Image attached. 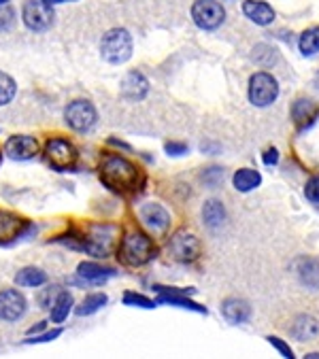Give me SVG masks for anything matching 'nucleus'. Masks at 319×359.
<instances>
[{"mask_svg": "<svg viewBox=\"0 0 319 359\" xmlns=\"http://www.w3.org/2000/svg\"><path fill=\"white\" fill-rule=\"evenodd\" d=\"M0 164H3V154H0Z\"/></svg>", "mask_w": 319, "mask_h": 359, "instance_id": "46", "label": "nucleus"}, {"mask_svg": "<svg viewBox=\"0 0 319 359\" xmlns=\"http://www.w3.org/2000/svg\"><path fill=\"white\" fill-rule=\"evenodd\" d=\"M18 94V83L11 75L0 70V107H7Z\"/></svg>", "mask_w": 319, "mask_h": 359, "instance_id": "28", "label": "nucleus"}, {"mask_svg": "<svg viewBox=\"0 0 319 359\" xmlns=\"http://www.w3.org/2000/svg\"><path fill=\"white\" fill-rule=\"evenodd\" d=\"M64 121L70 130H74L79 134H86L96 126L98 111L90 100L77 98V100L68 102V107L64 109Z\"/></svg>", "mask_w": 319, "mask_h": 359, "instance_id": "6", "label": "nucleus"}, {"mask_svg": "<svg viewBox=\"0 0 319 359\" xmlns=\"http://www.w3.org/2000/svg\"><path fill=\"white\" fill-rule=\"evenodd\" d=\"M43 154H45V160L47 164L58 170V172H68V170H74L77 162H79V151L77 147L68 138H62V136H51L47 138L45 147H43Z\"/></svg>", "mask_w": 319, "mask_h": 359, "instance_id": "4", "label": "nucleus"}, {"mask_svg": "<svg viewBox=\"0 0 319 359\" xmlns=\"http://www.w3.org/2000/svg\"><path fill=\"white\" fill-rule=\"evenodd\" d=\"M315 88H317V90H319V73H317V75H315Z\"/></svg>", "mask_w": 319, "mask_h": 359, "instance_id": "44", "label": "nucleus"}, {"mask_svg": "<svg viewBox=\"0 0 319 359\" xmlns=\"http://www.w3.org/2000/svg\"><path fill=\"white\" fill-rule=\"evenodd\" d=\"M43 3H47V5H62V3H72V0H43Z\"/></svg>", "mask_w": 319, "mask_h": 359, "instance_id": "42", "label": "nucleus"}, {"mask_svg": "<svg viewBox=\"0 0 319 359\" xmlns=\"http://www.w3.org/2000/svg\"><path fill=\"white\" fill-rule=\"evenodd\" d=\"M202 181H204V185H209V187H217V185L223 181V170L217 168V166L207 168V170L202 172Z\"/></svg>", "mask_w": 319, "mask_h": 359, "instance_id": "35", "label": "nucleus"}, {"mask_svg": "<svg viewBox=\"0 0 319 359\" xmlns=\"http://www.w3.org/2000/svg\"><path fill=\"white\" fill-rule=\"evenodd\" d=\"M122 302L126 306H138V309H155L157 306L155 300H151V298H147L143 294H136V292H126L124 298H122Z\"/></svg>", "mask_w": 319, "mask_h": 359, "instance_id": "30", "label": "nucleus"}, {"mask_svg": "<svg viewBox=\"0 0 319 359\" xmlns=\"http://www.w3.org/2000/svg\"><path fill=\"white\" fill-rule=\"evenodd\" d=\"M62 292V287H58V285H51V287H47V290H43L41 292V296H39V304H41V309H45V311H49L51 309V304H53V300L58 298V294Z\"/></svg>", "mask_w": 319, "mask_h": 359, "instance_id": "33", "label": "nucleus"}, {"mask_svg": "<svg viewBox=\"0 0 319 359\" xmlns=\"http://www.w3.org/2000/svg\"><path fill=\"white\" fill-rule=\"evenodd\" d=\"M169 253H171L173 259H177L181 264L196 262L200 257V241L194 234H190L185 230H179L169 241Z\"/></svg>", "mask_w": 319, "mask_h": 359, "instance_id": "10", "label": "nucleus"}, {"mask_svg": "<svg viewBox=\"0 0 319 359\" xmlns=\"http://www.w3.org/2000/svg\"><path fill=\"white\" fill-rule=\"evenodd\" d=\"M62 336V327H51L47 332H41V334H34V336H28L26 338V344H43V342H51L56 338Z\"/></svg>", "mask_w": 319, "mask_h": 359, "instance_id": "31", "label": "nucleus"}, {"mask_svg": "<svg viewBox=\"0 0 319 359\" xmlns=\"http://www.w3.org/2000/svg\"><path fill=\"white\" fill-rule=\"evenodd\" d=\"M266 340H268V342H271V344H273V346H275V348H277V351H279L283 357H287V359H292V357H294V353H292L289 344H285L281 338H277V336H268Z\"/></svg>", "mask_w": 319, "mask_h": 359, "instance_id": "38", "label": "nucleus"}, {"mask_svg": "<svg viewBox=\"0 0 319 359\" xmlns=\"http://www.w3.org/2000/svg\"><path fill=\"white\" fill-rule=\"evenodd\" d=\"M304 196H306L311 202L319 204V177H313V179L306 181V185H304Z\"/></svg>", "mask_w": 319, "mask_h": 359, "instance_id": "36", "label": "nucleus"}, {"mask_svg": "<svg viewBox=\"0 0 319 359\" xmlns=\"http://www.w3.org/2000/svg\"><path fill=\"white\" fill-rule=\"evenodd\" d=\"M317 332H319V325H317V321H315L313 317H308V315L296 317V321H294V325H292V334H294L298 340H302V342L315 338Z\"/></svg>", "mask_w": 319, "mask_h": 359, "instance_id": "26", "label": "nucleus"}, {"mask_svg": "<svg viewBox=\"0 0 319 359\" xmlns=\"http://www.w3.org/2000/svg\"><path fill=\"white\" fill-rule=\"evenodd\" d=\"M232 183H234V187H236L238 191L247 194V191L256 189V187L262 183V175H260L258 170H254V168H241V170H236V172H234Z\"/></svg>", "mask_w": 319, "mask_h": 359, "instance_id": "23", "label": "nucleus"}, {"mask_svg": "<svg viewBox=\"0 0 319 359\" xmlns=\"http://www.w3.org/2000/svg\"><path fill=\"white\" fill-rule=\"evenodd\" d=\"M164 151L169 154V156H173V158H179V156H185L188 154V145L185 142H167L164 145Z\"/></svg>", "mask_w": 319, "mask_h": 359, "instance_id": "37", "label": "nucleus"}, {"mask_svg": "<svg viewBox=\"0 0 319 359\" xmlns=\"http://www.w3.org/2000/svg\"><path fill=\"white\" fill-rule=\"evenodd\" d=\"M13 22H15V11H13V7H11L9 3L0 5V32L9 30V28L13 26Z\"/></svg>", "mask_w": 319, "mask_h": 359, "instance_id": "34", "label": "nucleus"}, {"mask_svg": "<svg viewBox=\"0 0 319 359\" xmlns=\"http://www.w3.org/2000/svg\"><path fill=\"white\" fill-rule=\"evenodd\" d=\"M302 55H315L319 51V28H308L300 34L298 43Z\"/></svg>", "mask_w": 319, "mask_h": 359, "instance_id": "29", "label": "nucleus"}, {"mask_svg": "<svg viewBox=\"0 0 319 359\" xmlns=\"http://www.w3.org/2000/svg\"><path fill=\"white\" fill-rule=\"evenodd\" d=\"M109 142H111V145H115V147H119V149H124V151H130V145H126V142H122L117 138H109Z\"/></svg>", "mask_w": 319, "mask_h": 359, "instance_id": "41", "label": "nucleus"}, {"mask_svg": "<svg viewBox=\"0 0 319 359\" xmlns=\"http://www.w3.org/2000/svg\"><path fill=\"white\" fill-rule=\"evenodd\" d=\"M138 217H141V222H143L149 230H153V232H157V234L167 232L169 226H171V215H169V210H167L162 204H157V202H147V204H143V206L138 208Z\"/></svg>", "mask_w": 319, "mask_h": 359, "instance_id": "15", "label": "nucleus"}, {"mask_svg": "<svg viewBox=\"0 0 319 359\" xmlns=\"http://www.w3.org/2000/svg\"><path fill=\"white\" fill-rule=\"evenodd\" d=\"M298 276L306 287H317L319 285V259L304 257L298 262Z\"/></svg>", "mask_w": 319, "mask_h": 359, "instance_id": "27", "label": "nucleus"}, {"mask_svg": "<svg viewBox=\"0 0 319 359\" xmlns=\"http://www.w3.org/2000/svg\"><path fill=\"white\" fill-rule=\"evenodd\" d=\"M149 94V81L138 70H130L122 81V96L128 100H143Z\"/></svg>", "mask_w": 319, "mask_h": 359, "instance_id": "17", "label": "nucleus"}, {"mask_svg": "<svg viewBox=\"0 0 319 359\" xmlns=\"http://www.w3.org/2000/svg\"><path fill=\"white\" fill-rule=\"evenodd\" d=\"M117 234H119L117 226L96 224V226H90L86 232L70 230L66 236H60L56 241L66 245V247H70V249L84 251V253H88L92 257H109L111 251L115 249Z\"/></svg>", "mask_w": 319, "mask_h": 359, "instance_id": "1", "label": "nucleus"}, {"mask_svg": "<svg viewBox=\"0 0 319 359\" xmlns=\"http://www.w3.org/2000/svg\"><path fill=\"white\" fill-rule=\"evenodd\" d=\"M98 177H100V183L115 194H134L143 185L141 168L117 154H109L103 158Z\"/></svg>", "mask_w": 319, "mask_h": 359, "instance_id": "2", "label": "nucleus"}, {"mask_svg": "<svg viewBox=\"0 0 319 359\" xmlns=\"http://www.w3.org/2000/svg\"><path fill=\"white\" fill-rule=\"evenodd\" d=\"M22 22L32 32H45L53 24V7L43 0H26L22 7Z\"/></svg>", "mask_w": 319, "mask_h": 359, "instance_id": "7", "label": "nucleus"}, {"mask_svg": "<svg viewBox=\"0 0 319 359\" xmlns=\"http://www.w3.org/2000/svg\"><path fill=\"white\" fill-rule=\"evenodd\" d=\"M262 160H264V164H266V166L277 164V162H279V154H277V149H268V151L264 154V158H262Z\"/></svg>", "mask_w": 319, "mask_h": 359, "instance_id": "39", "label": "nucleus"}, {"mask_svg": "<svg viewBox=\"0 0 319 359\" xmlns=\"http://www.w3.org/2000/svg\"><path fill=\"white\" fill-rule=\"evenodd\" d=\"M5 154L15 162H28L39 154V140L30 134H13L5 142Z\"/></svg>", "mask_w": 319, "mask_h": 359, "instance_id": "14", "label": "nucleus"}, {"mask_svg": "<svg viewBox=\"0 0 319 359\" xmlns=\"http://www.w3.org/2000/svg\"><path fill=\"white\" fill-rule=\"evenodd\" d=\"M15 283L18 287H43L47 283V272L37 268V266H26L22 270H18L15 274Z\"/></svg>", "mask_w": 319, "mask_h": 359, "instance_id": "22", "label": "nucleus"}, {"mask_svg": "<svg viewBox=\"0 0 319 359\" xmlns=\"http://www.w3.org/2000/svg\"><path fill=\"white\" fill-rule=\"evenodd\" d=\"M28 300L18 290H0V321H18L26 315Z\"/></svg>", "mask_w": 319, "mask_h": 359, "instance_id": "13", "label": "nucleus"}, {"mask_svg": "<svg viewBox=\"0 0 319 359\" xmlns=\"http://www.w3.org/2000/svg\"><path fill=\"white\" fill-rule=\"evenodd\" d=\"M72 306H74L72 294L62 290V292L58 294V298L53 300L51 309H49V319H51V323H62V321H66L68 315H70V311H72Z\"/></svg>", "mask_w": 319, "mask_h": 359, "instance_id": "21", "label": "nucleus"}, {"mask_svg": "<svg viewBox=\"0 0 319 359\" xmlns=\"http://www.w3.org/2000/svg\"><path fill=\"white\" fill-rule=\"evenodd\" d=\"M5 3H9V0H0V5H5Z\"/></svg>", "mask_w": 319, "mask_h": 359, "instance_id": "45", "label": "nucleus"}, {"mask_svg": "<svg viewBox=\"0 0 319 359\" xmlns=\"http://www.w3.org/2000/svg\"><path fill=\"white\" fill-rule=\"evenodd\" d=\"M153 290L160 294V300L162 304H173V306H179V309H188V311H194V313H200V315H207V309L192 302L190 296L194 294V290H181V287H164V285H153Z\"/></svg>", "mask_w": 319, "mask_h": 359, "instance_id": "12", "label": "nucleus"}, {"mask_svg": "<svg viewBox=\"0 0 319 359\" xmlns=\"http://www.w3.org/2000/svg\"><path fill=\"white\" fill-rule=\"evenodd\" d=\"M155 255H157V247H155L153 238L141 230L128 232L117 245V259L130 268H141V266L149 264Z\"/></svg>", "mask_w": 319, "mask_h": 359, "instance_id": "3", "label": "nucleus"}, {"mask_svg": "<svg viewBox=\"0 0 319 359\" xmlns=\"http://www.w3.org/2000/svg\"><path fill=\"white\" fill-rule=\"evenodd\" d=\"M107 304H109L107 294H90L82 300V304L74 309V313H77V317H90V315L98 313L100 309H105Z\"/></svg>", "mask_w": 319, "mask_h": 359, "instance_id": "25", "label": "nucleus"}, {"mask_svg": "<svg viewBox=\"0 0 319 359\" xmlns=\"http://www.w3.org/2000/svg\"><path fill=\"white\" fill-rule=\"evenodd\" d=\"M45 323H47V321H41V323H37V325H32V327L28 330V336H34V334H41V332L45 330Z\"/></svg>", "mask_w": 319, "mask_h": 359, "instance_id": "40", "label": "nucleus"}, {"mask_svg": "<svg viewBox=\"0 0 319 359\" xmlns=\"http://www.w3.org/2000/svg\"><path fill=\"white\" fill-rule=\"evenodd\" d=\"M254 57H256V62H260V64H264V66L277 62V53H275V49L268 47V45H258V47L254 49Z\"/></svg>", "mask_w": 319, "mask_h": 359, "instance_id": "32", "label": "nucleus"}, {"mask_svg": "<svg viewBox=\"0 0 319 359\" xmlns=\"http://www.w3.org/2000/svg\"><path fill=\"white\" fill-rule=\"evenodd\" d=\"M308 359H319V353H311V355H306Z\"/></svg>", "mask_w": 319, "mask_h": 359, "instance_id": "43", "label": "nucleus"}, {"mask_svg": "<svg viewBox=\"0 0 319 359\" xmlns=\"http://www.w3.org/2000/svg\"><path fill=\"white\" fill-rule=\"evenodd\" d=\"M117 274V270L115 268H111V266H103V264H98V262H82L77 266V276L82 278L84 283H88V285H105L109 278H113Z\"/></svg>", "mask_w": 319, "mask_h": 359, "instance_id": "16", "label": "nucleus"}, {"mask_svg": "<svg viewBox=\"0 0 319 359\" xmlns=\"http://www.w3.org/2000/svg\"><path fill=\"white\" fill-rule=\"evenodd\" d=\"M32 230L30 222L11 210H0V245H11Z\"/></svg>", "mask_w": 319, "mask_h": 359, "instance_id": "11", "label": "nucleus"}, {"mask_svg": "<svg viewBox=\"0 0 319 359\" xmlns=\"http://www.w3.org/2000/svg\"><path fill=\"white\" fill-rule=\"evenodd\" d=\"M202 222L209 228H219L226 222V208L219 200H209L202 206Z\"/></svg>", "mask_w": 319, "mask_h": 359, "instance_id": "24", "label": "nucleus"}, {"mask_svg": "<svg viewBox=\"0 0 319 359\" xmlns=\"http://www.w3.org/2000/svg\"><path fill=\"white\" fill-rule=\"evenodd\" d=\"M243 13L249 22L258 26H268L275 20V11L264 0H245L243 3Z\"/></svg>", "mask_w": 319, "mask_h": 359, "instance_id": "19", "label": "nucleus"}, {"mask_svg": "<svg viewBox=\"0 0 319 359\" xmlns=\"http://www.w3.org/2000/svg\"><path fill=\"white\" fill-rule=\"evenodd\" d=\"M100 55L109 64H124L132 57V36L126 28L109 30L100 41Z\"/></svg>", "mask_w": 319, "mask_h": 359, "instance_id": "5", "label": "nucleus"}, {"mask_svg": "<svg viewBox=\"0 0 319 359\" xmlns=\"http://www.w3.org/2000/svg\"><path fill=\"white\" fill-rule=\"evenodd\" d=\"M192 20L200 30H215L223 24L226 11L217 0H196L192 5Z\"/></svg>", "mask_w": 319, "mask_h": 359, "instance_id": "8", "label": "nucleus"}, {"mask_svg": "<svg viewBox=\"0 0 319 359\" xmlns=\"http://www.w3.org/2000/svg\"><path fill=\"white\" fill-rule=\"evenodd\" d=\"M317 115H319V107L308 98H300L292 107V117H294V123L298 126V130H306L308 126H313Z\"/></svg>", "mask_w": 319, "mask_h": 359, "instance_id": "20", "label": "nucleus"}, {"mask_svg": "<svg viewBox=\"0 0 319 359\" xmlns=\"http://www.w3.org/2000/svg\"><path fill=\"white\" fill-rule=\"evenodd\" d=\"M221 315L228 323L232 325H241L252 317V306L245 300H238V298H228L221 302Z\"/></svg>", "mask_w": 319, "mask_h": 359, "instance_id": "18", "label": "nucleus"}, {"mask_svg": "<svg viewBox=\"0 0 319 359\" xmlns=\"http://www.w3.org/2000/svg\"><path fill=\"white\" fill-rule=\"evenodd\" d=\"M279 96V83L268 73H256L249 79V100L256 107H268Z\"/></svg>", "mask_w": 319, "mask_h": 359, "instance_id": "9", "label": "nucleus"}]
</instances>
